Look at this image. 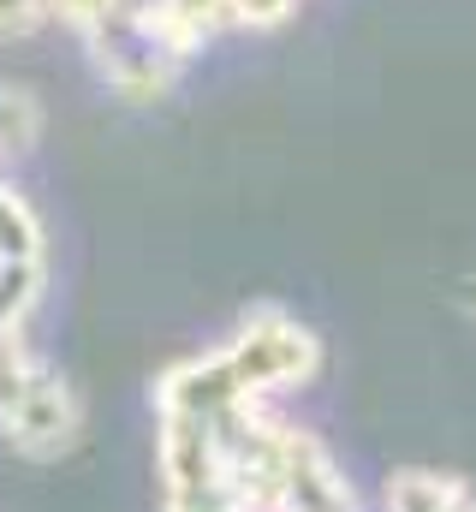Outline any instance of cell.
I'll use <instances>...</instances> for the list:
<instances>
[{
  "label": "cell",
  "instance_id": "obj_1",
  "mask_svg": "<svg viewBox=\"0 0 476 512\" xmlns=\"http://www.w3.org/2000/svg\"><path fill=\"white\" fill-rule=\"evenodd\" d=\"M90 72L114 90L119 102H161L179 90L191 54L173 42V30L161 24L155 0H131L108 18H96L90 30H78Z\"/></svg>",
  "mask_w": 476,
  "mask_h": 512
},
{
  "label": "cell",
  "instance_id": "obj_2",
  "mask_svg": "<svg viewBox=\"0 0 476 512\" xmlns=\"http://www.w3.org/2000/svg\"><path fill=\"white\" fill-rule=\"evenodd\" d=\"M84 429V405L30 340H0V441L24 459H60Z\"/></svg>",
  "mask_w": 476,
  "mask_h": 512
},
{
  "label": "cell",
  "instance_id": "obj_3",
  "mask_svg": "<svg viewBox=\"0 0 476 512\" xmlns=\"http://www.w3.org/2000/svg\"><path fill=\"white\" fill-rule=\"evenodd\" d=\"M221 352L233 358V370L250 382V393L268 399V405L322 376V340L292 310H280V304H256L233 334L221 340Z\"/></svg>",
  "mask_w": 476,
  "mask_h": 512
},
{
  "label": "cell",
  "instance_id": "obj_4",
  "mask_svg": "<svg viewBox=\"0 0 476 512\" xmlns=\"http://www.w3.org/2000/svg\"><path fill=\"white\" fill-rule=\"evenodd\" d=\"M381 512H476V489L447 471H399Z\"/></svg>",
  "mask_w": 476,
  "mask_h": 512
},
{
  "label": "cell",
  "instance_id": "obj_5",
  "mask_svg": "<svg viewBox=\"0 0 476 512\" xmlns=\"http://www.w3.org/2000/svg\"><path fill=\"white\" fill-rule=\"evenodd\" d=\"M36 143H42V102L24 84H6L0 78V173L12 161H24Z\"/></svg>",
  "mask_w": 476,
  "mask_h": 512
},
{
  "label": "cell",
  "instance_id": "obj_6",
  "mask_svg": "<svg viewBox=\"0 0 476 512\" xmlns=\"http://www.w3.org/2000/svg\"><path fill=\"white\" fill-rule=\"evenodd\" d=\"M298 6L304 0H233V36H268V30H280V24H292L298 18Z\"/></svg>",
  "mask_w": 476,
  "mask_h": 512
},
{
  "label": "cell",
  "instance_id": "obj_7",
  "mask_svg": "<svg viewBox=\"0 0 476 512\" xmlns=\"http://www.w3.org/2000/svg\"><path fill=\"white\" fill-rule=\"evenodd\" d=\"M54 24V0H0V42H24Z\"/></svg>",
  "mask_w": 476,
  "mask_h": 512
},
{
  "label": "cell",
  "instance_id": "obj_8",
  "mask_svg": "<svg viewBox=\"0 0 476 512\" xmlns=\"http://www.w3.org/2000/svg\"><path fill=\"white\" fill-rule=\"evenodd\" d=\"M119 6H131V0H54V24H66L78 36V30H90L96 18H108Z\"/></svg>",
  "mask_w": 476,
  "mask_h": 512
},
{
  "label": "cell",
  "instance_id": "obj_9",
  "mask_svg": "<svg viewBox=\"0 0 476 512\" xmlns=\"http://www.w3.org/2000/svg\"><path fill=\"white\" fill-rule=\"evenodd\" d=\"M471 304H476V292H471Z\"/></svg>",
  "mask_w": 476,
  "mask_h": 512
}]
</instances>
